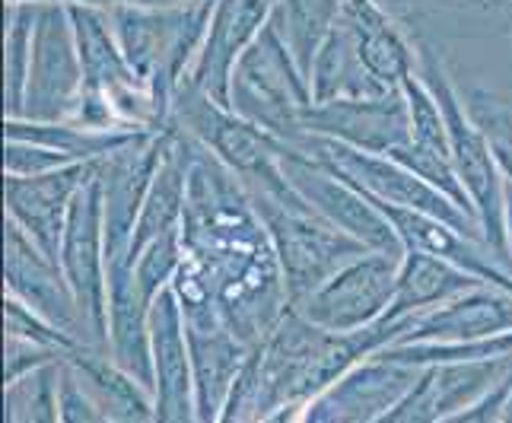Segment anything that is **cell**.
Returning a JSON list of instances; mask_svg holds the SVG:
<instances>
[{"mask_svg":"<svg viewBox=\"0 0 512 423\" xmlns=\"http://www.w3.org/2000/svg\"><path fill=\"white\" fill-rule=\"evenodd\" d=\"M182 245L185 261L172 280L182 309L214 303L223 322L252 350L293 312L280 258L249 191L194 140Z\"/></svg>","mask_w":512,"mask_h":423,"instance_id":"6da1fadb","label":"cell"},{"mask_svg":"<svg viewBox=\"0 0 512 423\" xmlns=\"http://www.w3.org/2000/svg\"><path fill=\"white\" fill-rule=\"evenodd\" d=\"M169 128L204 147L217 163H223L236 175L249 195H264L293 207H309L284 175V140L271 137L268 131L255 128L252 121L223 109L210 96H204L188 77L172 96Z\"/></svg>","mask_w":512,"mask_h":423,"instance_id":"7a4b0ae2","label":"cell"},{"mask_svg":"<svg viewBox=\"0 0 512 423\" xmlns=\"http://www.w3.org/2000/svg\"><path fill=\"white\" fill-rule=\"evenodd\" d=\"M217 0H182V4L118 7L109 10L112 32L134 74L172 109V96L204 45Z\"/></svg>","mask_w":512,"mask_h":423,"instance_id":"3957f363","label":"cell"},{"mask_svg":"<svg viewBox=\"0 0 512 423\" xmlns=\"http://www.w3.org/2000/svg\"><path fill=\"white\" fill-rule=\"evenodd\" d=\"M417 74L423 83L430 86V93L436 96L439 109H443L452 166H455L458 179H462L468 198L474 204V214H478V220H481L490 252L512 271L509 252H506V226H503L506 179L497 166V156H493V150L487 144V134L478 128V121L471 118L465 99L458 96L455 83L449 80L443 64H439V58L427 45L417 48Z\"/></svg>","mask_w":512,"mask_h":423,"instance_id":"277c9868","label":"cell"},{"mask_svg":"<svg viewBox=\"0 0 512 423\" xmlns=\"http://www.w3.org/2000/svg\"><path fill=\"white\" fill-rule=\"evenodd\" d=\"M312 105V90L303 70L296 67L290 48L277 29L264 26L258 39L245 48L229 83V112L252 121L271 137L296 144L303 137V115Z\"/></svg>","mask_w":512,"mask_h":423,"instance_id":"5b68a950","label":"cell"},{"mask_svg":"<svg viewBox=\"0 0 512 423\" xmlns=\"http://www.w3.org/2000/svg\"><path fill=\"white\" fill-rule=\"evenodd\" d=\"M249 198L258 220L264 223L274 242L293 309L299 303H306L319 287H325L353 258L369 252L363 242L341 233L338 226H331L309 207L280 204L264 195H249Z\"/></svg>","mask_w":512,"mask_h":423,"instance_id":"8992f818","label":"cell"},{"mask_svg":"<svg viewBox=\"0 0 512 423\" xmlns=\"http://www.w3.org/2000/svg\"><path fill=\"white\" fill-rule=\"evenodd\" d=\"M290 147H299L303 153H309L315 163H322L334 175H341L347 185L363 191L369 201L417 210V214H430V217L443 220L455 229H462V233H468V236L484 239V229H481L478 217H471L468 210H462L455 201H449L443 191H436L433 185L423 182L420 175H414L411 169H404L395 160H388V156L353 150V147L338 144V140H325V137H315V134H303Z\"/></svg>","mask_w":512,"mask_h":423,"instance_id":"52a82bcc","label":"cell"},{"mask_svg":"<svg viewBox=\"0 0 512 423\" xmlns=\"http://www.w3.org/2000/svg\"><path fill=\"white\" fill-rule=\"evenodd\" d=\"M401 258L404 255L369 249L366 255L353 258L347 268H341L325 287L315 290L293 312L303 315L309 325L334 334L373 328L385 319V312L395 299Z\"/></svg>","mask_w":512,"mask_h":423,"instance_id":"ba28073f","label":"cell"},{"mask_svg":"<svg viewBox=\"0 0 512 423\" xmlns=\"http://www.w3.org/2000/svg\"><path fill=\"white\" fill-rule=\"evenodd\" d=\"M83 93V61L77 48L70 10L39 4L32 32V61L23 96L26 121H64Z\"/></svg>","mask_w":512,"mask_h":423,"instance_id":"9c48e42d","label":"cell"},{"mask_svg":"<svg viewBox=\"0 0 512 423\" xmlns=\"http://www.w3.org/2000/svg\"><path fill=\"white\" fill-rule=\"evenodd\" d=\"M61 271L77 296L86 325L105 347V306H109V252H105V217H102V185L93 169L77 191L70 207L67 229L61 239ZM109 350V347H105Z\"/></svg>","mask_w":512,"mask_h":423,"instance_id":"30bf717a","label":"cell"},{"mask_svg":"<svg viewBox=\"0 0 512 423\" xmlns=\"http://www.w3.org/2000/svg\"><path fill=\"white\" fill-rule=\"evenodd\" d=\"M284 175L290 179L296 195L303 198L322 220L338 226L341 233L363 242L366 249L404 255V245L398 242L392 223L382 217V210L369 201L363 191L347 185L341 175H334L322 163H315L309 153L287 144Z\"/></svg>","mask_w":512,"mask_h":423,"instance_id":"8fae6325","label":"cell"},{"mask_svg":"<svg viewBox=\"0 0 512 423\" xmlns=\"http://www.w3.org/2000/svg\"><path fill=\"white\" fill-rule=\"evenodd\" d=\"M4 284H7V296L20 299L23 306H29L35 315H42L45 322L61 328L64 334H70L74 341L102 347L83 319L77 296L70 290L61 264L51 261L10 220L4 226Z\"/></svg>","mask_w":512,"mask_h":423,"instance_id":"7c38bea8","label":"cell"},{"mask_svg":"<svg viewBox=\"0 0 512 423\" xmlns=\"http://www.w3.org/2000/svg\"><path fill=\"white\" fill-rule=\"evenodd\" d=\"M169 147V131L144 134L131 147L105 156L96 163L102 185V217H105V252L109 261H131V242L137 233L153 175L160 169Z\"/></svg>","mask_w":512,"mask_h":423,"instance_id":"4fadbf2b","label":"cell"},{"mask_svg":"<svg viewBox=\"0 0 512 423\" xmlns=\"http://www.w3.org/2000/svg\"><path fill=\"white\" fill-rule=\"evenodd\" d=\"M303 134L338 140L344 147L395 156L414 140L411 112L401 90L373 99H338L325 105H309L303 115Z\"/></svg>","mask_w":512,"mask_h":423,"instance_id":"5bb4252c","label":"cell"},{"mask_svg":"<svg viewBox=\"0 0 512 423\" xmlns=\"http://www.w3.org/2000/svg\"><path fill=\"white\" fill-rule=\"evenodd\" d=\"M153 347V423H201L194 398V366L185 312L175 290H163L150 306Z\"/></svg>","mask_w":512,"mask_h":423,"instance_id":"9a60e30c","label":"cell"},{"mask_svg":"<svg viewBox=\"0 0 512 423\" xmlns=\"http://www.w3.org/2000/svg\"><path fill=\"white\" fill-rule=\"evenodd\" d=\"M96 163H74L45 175H4L7 220L20 226L39 249L58 261L70 207Z\"/></svg>","mask_w":512,"mask_h":423,"instance_id":"2e32d148","label":"cell"},{"mask_svg":"<svg viewBox=\"0 0 512 423\" xmlns=\"http://www.w3.org/2000/svg\"><path fill=\"white\" fill-rule=\"evenodd\" d=\"M185 312L188 350L194 366V398H198V420L217 423L229 392L236 389L245 363L255 350L242 344L233 328L223 322L217 306H194Z\"/></svg>","mask_w":512,"mask_h":423,"instance_id":"e0dca14e","label":"cell"},{"mask_svg":"<svg viewBox=\"0 0 512 423\" xmlns=\"http://www.w3.org/2000/svg\"><path fill=\"white\" fill-rule=\"evenodd\" d=\"M274 4L271 0H217L214 16L204 35V45L194 58L188 80L198 86L204 96L229 109V83L239 58L245 55L258 32L268 26Z\"/></svg>","mask_w":512,"mask_h":423,"instance_id":"ac0fdd59","label":"cell"},{"mask_svg":"<svg viewBox=\"0 0 512 423\" xmlns=\"http://www.w3.org/2000/svg\"><path fill=\"white\" fill-rule=\"evenodd\" d=\"M509 331H512V293L484 284L430 312L411 315L408 328H404V334L395 344H462V341H487Z\"/></svg>","mask_w":512,"mask_h":423,"instance_id":"d6986e66","label":"cell"},{"mask_svg":"<svg viewBox=\"0 0 512 423\" xmlns=\"http://www.w3.org/2000/svg\"><path fill=\"white\" fill-rule=\"evenodd\" d=\"M150 299L140 290L131 261H109V306H105V347L112 360L153 395Z\"/></svg>","mask_w":512,"mask_h":423,"instance_id":"ffe728a7","label":"cell"},{"mask_svg":"<svg viewBox=\"0 0 512 423\" xmlns=\"http://www.w3.org/2000/svg\"><path fill=\"white\" fill-rule=\"evenodd\" d=\"M64 373L115 423H153V395L125 373L105 347H80L64 360Z\"/></svg>","mask_w":512,"mask_h":423,"instance_id":"44dd1931","label":"cell"},{"mask_svg":"<svg viewBox=\"0 0 512 423\" xmlns=\"http://www.w3.org/2000/svg\"><path fill=\"white\" fill-rule=\"evenodd\" d=\"M423 369H411L382 357H369L325 392L344 423H369L408 395L420 382Z\"/></svg>","mask_w":512,"mask_h":423,"instance_id":"7402d4cb","label":"cell"},{"mask_svg":"<svg viewBox=\"0 0 512 423\" xmlns=\"http://www.w3.org/2000/svg\"><path fill=\"white\" fill-rule=\"evenodd\" d=\"M188 169H191V140L179 131H169V147L160 169L153 175L144 210H140L137 233L131 242V261L153 239L182 229L185 204H188Z\"/></svg>","mask_w":512,"mask_h":423,"instance_id":"603a6c76","label":"cell"},{"mask_svg":"<svg viewBox=\"0 0 512 423\" xmlns=\"http://www.w3.org/2000/svg\"><path fill=\"white\" fill-rule=\"evenodd\" d=\"M344 20L357 35L366 70L385 90H401V83L417 70V51L404 42L398 26L388 20L376 0H344Z\"/></svg>","mask_w":512,"mask_h":423,"instance_id":"cb8c5ba5","label":"cell"},{"mask_svg":"<svg viewBox=\"0 0 512 423\" xmlns=\"http://www.w3.org/2000/svg\"><path fill=\"white\" fill-rule=\"evenodd\" d=\"M309 90H312L315 105L338 102V99H373L382 93H392L366 70L357 35H353L350 23L344 20V10L338 16V23H334V29L328 32L319 58L312 64Z\"/></svg>","mask_w":512,"mask_h":423,"instance_id":"d4e9b609","label":"cell"},{"mask_svg":"<svg viewBox=\"0 0 512 423\" xmlns=\"http://www.w3.org/2000/svg\"><path fill=\"white\" fill-rule=\"evenodd\" d=\"M478 287H484L478 277L458 271L449 261H439L430 255H420V252H404L398 284H395V299H392V306H388L382 322L411 319V315L430 312L436 306L449 303V299L471 293Z\"/></svg>","mask_w":512,"mask_h":423,"instance_id":"484cf974","label":"cell"},{"mask_svg":"<svg viewBox=\"0 0 512 423\" xmlns=\"http://www.w3.org/2000/svg\"><path fill=\"white\" fill-rule=\"evenodd\" d=\"M150 131H86L70 121H26L7 118L4 140H26L64 153L70 163H102L105 156L131 147Z\"/></svg>","mask_w":512,"mask_h":423,"instance_id":"4316f807","label":"cell"},{"mask_svg":"<svg viewBox=\"0 0 512 423\" xmlns=\"http://www.w3.org/2000/svg\"><path fill=\"white\" fill-rule=\"evenodd\" d=\"M344 0H277L271 10V26L290 48L296 67L303 77H312V64L338 23Z\"/></svg>","mask_w":512,"mask_h":423,"instance_id":"83f0119b","label":"cell"},{"mask_svg":"<svg viewBox=\"0 0 512 423\" xmlns=\"http://www.w3.org/2000/svg\"><path fill=\"white\" fill-rule=\"evenodd\" d=\"M433 379V392L439 414L449 417L481 404L493 392L512 382V357L506 360H481V363H458V366H436L427 369Z\"/></svg>","mask_w":512,"mask_h":423,"instance_id":"f1b7e54d","label":"cell"},{"mask_svg":"<svg viewBox=\"0 0 512 423\" xmlns=\"http://www.w3.org/2000/svg\"><path fill=\"white\" fill-rule=\"evenodd\" d=\"M61 366L4 385L7 423H61Z\"/></svg>","mask_w":512,"mask_h":423,"instance_id":"f546056e","label":"cell"},{"mask_svg":"<svg viewBox=\"0 0 512 423\" xmlns=\"http://www.w3.org/2000/svg\"><path fill=\"white\" fill-rule=\"evenodd\" d=\"M35 10L39 4H7V118H20L26 80H29V61H32V32H35Z\"/></svg>","mask_w":512,"mask_h":423,"instance_id":"4dcf8cb0","label":"cell"},{"mask_svg":"<svg viewBox=\"0 0 512 423\" xmlns=\"http://www.w3.org/2000/svg\"><path fill=\"white\" fill-rule=\"evenodd\" d=\"M401 93L408 99V112H411V134L414 144L423 150H433L439 156H449V131H446V118L443 109H439L436 96L430 93V86L420 80V74H414L401 83Z\"/></svg>","mask_w":512,"mask_h":423,"instance_id":"1f68e13d","label":"cell"},{"mask_svg":"<svg viewBox=\"0 0 512 423\" xmlns=\"http://www.w3.org/2000/svg\"><path fill=\"white\" fill-rule=\"evenodd\" d=\"M185 261V245H182V229H175V233H166L160 239H153L147 249H140L137 258L131 261L134 268V277L140 290H144V296L153 299L160 296L163 290L172 287L175 274H179Z\"/></svg>","mask_w":512,"mask_h":423,"instance_id":"d6a6232c","label":"cell"},{"mask_svg":"<svg viewBox=\"0 0 512 423\" xmlns=\"http://www.w3.org/2000/svg\"><path fill=\"white\" fill-rule=\"evenodd\" d=\"M4 334L39 344V347L51 350V354H58L61 360L74 357L80 347H90V344L74 341L70 334H64L51 322H45L42 315H35L29 306H23L20 299H13V296H7V303H4Z\"/></svg>","mask_w":512,"mask_h":423,"instance_id":"836d02e7","label":"cell"},{"mask_svg":"<svg viewBox=\"0 0 512 423\" xmlns=\"http://www.w3.org/2000/svg\"><path fill=\"white\" fill-rule=\"evenodd\" d=\"M471 118L478 121V128L487 134V144L497 156V166L503 172V179L512 185V112L503 102L490 99L484 93H471L465 99Z\"/></svg>","mask_w":512,"mask_h":423,"instance_id":"e575fe53","label":"cell"},{"mask_svg":"<svg viewBox=\"0 0 512 423\" xmlns=\"http://www.w3.org/2000/svg\"><path fill=\"white\" fill-rule=\"evenodd\" d=\"M439 420H443V414H439V404H436L433 379L427 369H423V376L414 389L404 395L395 408H388L385 414H379L369 423H439Z\"/></svg>","mask_w":512,"mask_h":423,"instance_id":"d590c367","label":"cell"},{"mask_svg":"<svg viewBox=\"0 0 512 423\" xmlns=\"http://www.w3.org/2000/svg\"><path fill=\"white\" fill-rule=\"evenodd\" d=\"M64 166H74L64 153L42 147V144H26V140H7L4 147V175H45Z\"/></svg>","mask_w":512,"mask_h":423,"instance_id":"8d00e7d4","label":"cell"},{"mask_svg":"<svg viewBox=\"0 0 512 423\" xmlns=\"http://www.w3.org/2000/svg\"><path fill=\"white\" fill-rule=\"evenodd\" d=\"M64 360L58 354H51V350L32 344V341H23V338H4V385H13L20 382L32 373H39V369H48V366H61Z\"/></svg>","mask_w":512,"mask_h":423,"instance_id":"74e56055","label":"cell"},{"mask_svg":"<svg viewBox=\"0 0 512 423\" xmlns=\"http://www.w3.org/2000/svg\"><path fill=\"white\" fill-rule=\"evenodd\" d=\"M61 423H115L80 392V385L61 366Z\"/></svg>","mask_w":512,"mask_h":423,"instance_id":"f35d334b","label":"cell"},{"mask_svg":"<svg viewBox=\"0 0 512 423\" xmlns=\"http://www.w3.org/2000/svg\"><path fill=\"white\" fill-rule=\"evenodd\" d=\"M509 389H512V382L503 385L500 392H493L490 398H484L481 404H471V408L458 411V414H449L439 423H500V414H503V404H506Z\"/></svg>","mask_w":512,"mask_h":423,"instance_id":"ab89813d","label":"cell"},{"mask_svg":"<svg viewBox=\"0 0 512 423\" xmlns=\"http://www.w3.org/2000/svg\"><path fill=\"white\" fill-rule=\"evenodd\" d=\"M7 4H61V7H90V10H118V7H153V4H182V0H7Z\"/></svg>","mask_w":512,"mask_h":423,"instance_id":"60d3db41","label":"cell"},{"mask_svg":"<svg viewBox=\"0 0 512 423\" xmlns=\"http://www.w3.org/2000/svg\"><path fill=\"white\" fill-rule=\"evenodd\" d=\"M299 423H344V420L338 411H334V404L322 395L306 404V411L299 414Z\"/></svg>","mask_w":512,"mask_h":423,"instance_id":"b9f144b4","label":"cell"},{"mask_svg":"<svg viewBox=\"0 0 512 423\" xmlns=\"http://www.w3.org/2000/svg\"><path fill=\"white\" fill-rule=\"evenodd\" d=\"M503 226H506V252L512 264V185L506 182V204H503Z\"/></svg>","mask_w":512,"mask_h":423,"instance_id":"7bdbcfd3","label":"cell"},{"mask_svg":"<svg viewBox=\"0 0 512 423\" xmlns=\"http://www.w3.org/2000/svg\"><path fill=\"white\" fill-rule=\"evenodd\" d=\"M500 423H512V389L506 395V404H503V414H500Z\"/></svg>","mask_w":512,"mask_h":423,"instance_id":"ee69618b","label":"cell"},{"mask_svg":"<svg viewBox=\"0 0 512 423\" xmlns=\"http://www.w3.org/2000/svg\"><path fill=\"white\" fill-rule=\"evenodd\" d=\"M271 4H277V0H271Z\"/></svg>","mask_w":512,"mask_h":423,"instance_id":"f6af8a7d","label":"cell"}]
</instances>
